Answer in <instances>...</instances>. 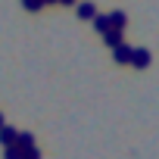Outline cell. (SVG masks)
<instances>
[{"instance_id": "obj_1", "label": "cell", "mask_w": 159, "mask_h": 159, "mask_svg": "<svg viewBox=\"0 0 159 159\" xmlns=\"http://www.w3.org/2000/svg\"><path fill=\"white\" fill-rule=\"evenodd\" d=\"M131 66H134V69H147V66H150V50L134 47V50H131Z\"/></svg>"}, {"instance_id": "obj_13", "label": "cell", "mask_w": 159, "mask_h": 159, "mask_svg": "<svg viewBox=\"0 0 159 159\" xmlns=\"http://www.w3.org/2000/svg\"><path fill=\"white\" fill-rule=\"evenodd\" d=\"M47 3H59V0H44V7H47Z\"/></svg>"}, {"instance_id": "obj_7", "label": "cell", "mask_w": 159, "mask_h": 159, "mask_svg": "<svg viewBox=\"0 0 159 159\" xmlns=\"http://www.w3.org/2000/svg\"><path fill=\"white\" fill-rule=\"evenodd\" d=\"M16 147H19V150H28V147H34V134H31V131H19V137H16Z\"/></svg>"}, {"instance_id": "obj_3", "label": "cell", "mask_w": 159, "mask_h": 159, "mask_svg": "<svg viewBox=\"0 0 159 159\" xmlns=\"http://www.w3.org/2000/svg\"><path fill=\"white\" fill-rule=\"evenodd\" d=\"M16 137H19V131H16V128H10V125L0 128V143H3V147H13V143H16Z\"/></svg>"}, {"instance_id": "obj_6", "label": "cell", "mask_w": 159, "mask_h": 159, "mask_svg": "<svg viewBox=\"0 0 159 159\" xmlns=\"http://www.w3.org/2000/svg\"><path fill=\"white\" fill-rule=\"evenodd\" d=\"M125 22H128V19H125V13H122V10H112V13H109V25H112V28L125 31Z\"/></svg>"}, {"instance_id": "obj_14", "label": "cell", "mask_w": 159, "mask_h": 159, "mask_svg": "<svg viewBox=\"0 0 159 159\" xmlns=\"http://www.w3.org/2000/svg\"><path fill=\"white\" fill-rule=\"evenodd\" d=\"M3 125H7V122H3V116H0V128H3Z\"/></svg>"}, {"instance_id": "obj_12", "label": "cell", "mask_w": 159, "mask_h": 159, "mask_svg": "<svg viewBox=\"0 0 159 159\" xmlns=\"http://www.w3.org/2000/svg\"><path fill=\"white\" fill-rule=\"evenodd\" d=\"M59 3H62V7H75V0H59Z\"/></svg>"}, {"instance_id": "obj_10", "label": "cell", "mask_w": 159, "mask_h": 159, "mask_svg": "<svg viewBox=\"0 0 159 159\" xmlns=\"http://www.w3.org/2000/svg\"><path fill=\"white\" fill-rule=\"evenodd\" d=\"M3 159H22V150L13 143V147H7V150H3Z\"/></svg>"}, {"instance_id": "obj_5", "label": "cell", "mask_w": 159, "mask_h": 159, "mask_svg": "<svg viewBox=\"0 0 159 159\" xmlns=\"http://www.w3.org/2000/svg\"><path fill=\"white\" fill-rule=\"evenodd\" d=\"M78 16H81V19H94L97 16V7L91 3V0H81V3H78Z\"/></svg>"}, {"instance_id": "obj_4", "label": "cell", "mask_w": 159, "mask_h": 159, "mask_svg": "<svg viewBox=\"0 0 159 159\" xmlns=\"http://www.w3.org/2000/svg\"><path fill=\"white\" fill-rule=\"evenodd\" d=\"M103 41H106L109 47H119V44L125 41V31H119V28H109V31L103 34Z\"/></svg>"}, {"instance_id": "obj_11", "label": "cell", "mask_w": 159, "mask_h": 159, "mask_svg": "<svg viewBox=\"0 0 159 159\" xmlns=\"http://www.w3.org/2000/svg\"><path fill=\"white\" fill-rule=\"evenodd\" d=\"M22 159H41V150L38 147H28V150H22Z\"/></svg>"}, {"instance_id": "obj_2", "label": "cell", "mask_w": 159, "mask_h": 159, "mask_svg": "<svg viewBox=\"0 0 159 159\" xmlns=\"http://www.w3.org/2000/svg\"><path fill=\"white\" fill-rule=\"evenodd\" d=\"M131 50H134V47H128V44H119V47H112V59L125 66V62H131Z\"/></svg>"}, {"instance_id": "obj_9", "label": "cell", "mask_w": 159, "mask_h": 159, "mask_svg": "<svg viewBox=\"0 0 159 159\" xmlns=\"http://www.w3.org/2000/svg\"><path fill=\"white\" fill-rule=\"evenodd\" d=\"M22 7L28 13H38V10H44V0H22Z\"/></svg>"}, {"instance_id": "obj_8", "label": "cell", "mask_w": 159, "mask_h": 159, "mask_svg": "<svg viewBox=\"0 0 159 159\" xmlns=\"http://www.w3.org/2000/svg\"><path fill=\"white\" fill-rule=\"evenodd\" d=\"M94 28L100 31V34H106L112 25H109V16H94Z\"/></svg>"}]
</instances>
